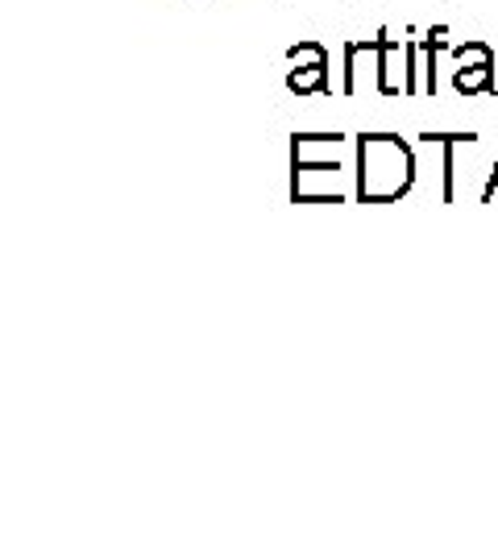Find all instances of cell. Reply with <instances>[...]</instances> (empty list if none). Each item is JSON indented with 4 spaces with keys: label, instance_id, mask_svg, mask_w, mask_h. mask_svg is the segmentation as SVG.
I'll use <instances>...</instances> for the list:
<instances>
[{
    "label": "cell",
    "instance_id": "obj_10",
    "mask_svg": "<svg viewBox=\"0 0 498 560\" xmlns=\"http://www.w3.org/2000/svg\"><path fill=\"white\" fill-rule=\"evenodd\" d=\"M287 59H291V67H308V62H328V50L320 42H299L287 50Z\"/></svg>",
    "mask_w": 498,
    "mask_h": 560
},
{
    "label": "cell",
    "instance_id": "obj_1",
    "mask_svg": "<svg viewBox=\"0 0 498 560\" xmlns=\"http://www.w3.org/2000/svg\"><path fill=\"white\" fill-rule=\"evenodd\" d=\"M358 150V183L354 196L361 203H395L416 187V150L395 133H361Z\"/></svg>",
    "mask_w": 498,
    "mask_h": 560
},
{
    "label": "cell",
    "instance_id": "obj_11",
    "mask_svg": "<svg viewBox=\"0 0 498 560\" xmlns=\"http://www.w3.org/2000/svg\"><path fill=\"white\" fill-rule=\"evenodd\" d=\"M498 196V162H495V171H490V179H486V187H482V200L490 203Z\"/></svg>",
    "mask_w": 498,
    "mask_h": 560
},
{
    "label": "cell",
    "instance_id": "obj_8",
    "mask_svg": "<svg viewBox=\"0 0 498 560\" xmlns=\"http://www.w3.org/2000/svg\"><path fill=\"white\" fill-rule=\"evenodd\" d=\"M440 34H444V30H432L428 38L419 42V55H424V92H428V96H437V55L444 50Z\"/></svg>",
    "mask_w": 498,
    "mask_h": 560
},
{
    "label": "cell",
    "instance_id": "obj_5",
    "mask_svg": "<svg viewBox=\"0 0 498 560\" xmlns=\"http://www.w3.org/2000/svg\"><path fill=\"white\" fill-rule=\"evenodd\" d=\"M374 50H379V38L345 42V80H340V92H345V96H358V92H361V59L374 62V59H379Z\"/></svg>",
    "mask_w": 498,
    "mask_h": 560
},
{
    "label": "cell",
    "instance_id": "obj_7",
    "mask_svg": "<svg viewBox=\"0 0 498 560\" xmlns=\"http://www.w3.org/2000/svg\"><path fill=\"white\" fill-rule=\"evenodd\" d=\"M287 92H296V96H316V92H328V62L291 67V71H287Z\"/></svg>",
    "mask_w": 498,
    "mask_h": 560
},
{
    "label": "cell",
    "instance_id": "obj_9",
    "mask_svg": "<svg viewBox=\"0 0 498 560\" xmlns=\"http://www.w3.org/2000/svg\"><path fill=\"white\" fill-rule=\"evenodd\" d=\"M453 59H458V67H474V62L495 59V50L486 42H461V46H453Z\"/></svg>",
    "mask_w": 498,
    "mask_h": 560
},
{
    "label": "cell",
    "instance_id": "obj_4",
    "mask_svg": "<svg viewBox=\"0 0 498 560\" xmlns=\"http://www.w3.org/2000/svg\"><path fill=\"white\" fill-rule=\"evenodd\" d=\"M419 141L424 145H440V166H444V203L458 200V145H474L478 141V133H419Z\"/></svg>",
    "mask_w": 498,
    "mask_h": 560
},
{
    "label": "cell",
    "instance_id": "obj_3",
    "mask_svg": "<svg viewBox=\"0 0 498 560\" xmlns=\"http://www.w3.org/2000/svg\"><path fill=\"white\" fill-rule=\"evenodd\" d=\"M407 67H412L407 46L382 30L379 34V92L382 96H398V92L407 96Z\"/></svg>",
    "mask_w": 498,
    "mask_h": 560
},
{
    "label": "cell",
    "instance_id": "obj_6",
    "mask_svg": "<svg viewBox=\"0 0 498 560\" xmlns=\"http://www.w3.org/2000/svg\"><path fill=\"white\" fill-rule=\"evenodd\" d=\"M453 88H458L461 96H486V92H495V59L474 62V67H458L453 71Z\"/></svg>",
    "mask_w": 498,
    "mask_h": 560
},
{
    "label": "cell",
    "instance_id": "obj_2",
    "mask_svg": "<svg viewBox=\"0 0 498 560\" xmlns=\"http://www.w3.org/2000/svg\"><path fill=\"white\" fill-rule=\"evenodd\" d=\"M345 145L340 133H296L291 138V203H312L316 179L340 183L345 162L337 150Z\"/></svg>",
    "mask_w": 498,
    "mask_h": 560
}]
</instances>
